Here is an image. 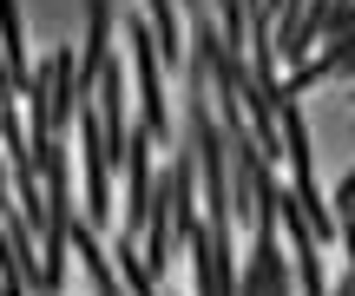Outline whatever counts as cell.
<instances>
[{"instance_id": "8", "label": "cell", "mask_w": 355, "mask_h": 296, "mask_svg": "<svg viewBox=\"0 0 355 296\" xmlns=\"http://www.w3.org/2000/svg\"><path fill=\"white\" fill-rule=\"evenodd\" d=\"M329 296H355V284H349V277H343V284H336V290H329Z\"/></svg>"}, {"instance_id": "1", "label": "cell", "mask_w": 355, "mask_h": 296, "mask_svg": "<svg viewBox=\"0 0 355 296\" xmlns=\"http://www.w3.org/2000/svg\"><path fill=\"white\" fill-rule=\"evenodd\" d=\"M125 60H132V105H139V125L152 132V145H178V119H171V86H165V53H158L152 20L125 13Z\"/></svg>"}, {"instance_id": "7", "label": "cell", "mask_w": 355, "mask_h": 296, "mask_svg": "<svg viewBox=\"0 0 355 296\" xmlns=\"http://www.w3.org/2000/svg\"><path fill=\"white\" fill-rule=\"evenodd\" d=\"M336 79H355V46H349V60H343V73H336Z\"/></svg>"}, {"instance_id": "4", "label": "cell", "mask_w": 355, "mask_h": 296, "mask_svg": "<svg viewBox=\"0 0 355 296\" xmlns=\"http://www.w3.org/2000/svg\"><path fill=\"white\" fill-rule=\"evenodd\" d=\"M290 198H296V211H303V224L316 231V244H336V237H343V224H336V204L316 191V171H309V178H290Z\"/></svg>"}, {"instance_id": "3", "label": "cell", "mask_w": 355, "mask_h": 296, "mask_svg": "<svg viewBox=\"0 0 355 296\" xmlns=\"http://www.w3.org/2000/svg\"><path fill=\"white\" fill-rule=\"evenodd\" d=\"M0 53H7V73H13V92H33V60H26V26H20V0H0Z\"/></svg>"}, {"instance_id": "2", "label": "cell", "mask_w": 355, "mask_h": 296, "mask_svg": "<svg viewBox=\"0 0 355 296\" xmlns=\"http://www.w3.org/2000/svg\"><path fill=\"white\" fill-rule=\"evenodd\" d=\"M73 152H79V218L86 224H112L119 218V204H112V152H105V125H99V112H79L73 119Z\"/></svg>"}, {"instance_id": "6", "label": "cell", "mask_w": 355, "mask_h": 296, "mask_svg": "<svg viewBox=\"0 0 355 296\" xmlns=\"http://www.w3.org/2000/svg\"><path fill=\"white\" fill-rule=\"evenodd\" d=\"M355 218V165H349V178L336 184V224H349Z\"/></svg>"}, {"instance_id": "9", "label": "cell", "mask_w": 355, "mask_h": 296, "mask_svg": "<svg viewBox=\"0 0 355 296\" xmlns=\"http://www.w3.org/2000/svg\"><path fill=\"white\" fill-rule=\"evenodd\" d=\"M139 7H152V0H139Z\"/></svg>"}, {"instance_id": "5", "label": "cell", "mask_w": 355, "mask_h": 296, "mask_svg": "<svg viewBox=\"0 0 355 296\" xmlns=\"http://www.w3.org/2000/svg\"><path fill=\"white\" fill-rule=\"evenodd\" d=\"M211 20H217L224 53H243V60H250V7H243V0H211Z\"/></svg>"}]
</instances>
